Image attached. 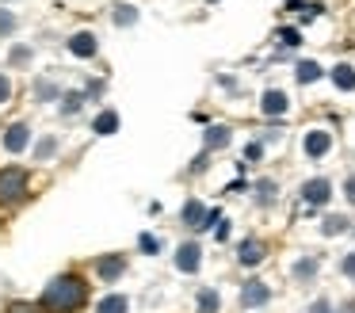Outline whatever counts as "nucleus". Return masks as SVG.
I'll return each mask as SVG.
<instances>
[{
	"mask_svg": "<svg viewBox=\"0 0 355 313\" xmlns=\"http://www.w3.org/2000/svg\"><path fill=\"white\" fill-rule=\"evenodd\" d=\"M85 302H88V282L73 271L50 279L46 290H42V310L46 313H77Z\"/></svg>",
	"mask_w": 355,
	"mask_h": 313,
	"instance_id": "f257e3e1",
	"label": "nucleus"
},
{
	"mask_svg": "<svg viewBox=\"0 0 355 313\" xmlns=\"http://www.w3.org/2000/svg\"><path fill=\"white\" fill-rule=\"evenodd\" d=\"M24 195H27V172L24 168H4L0 172V203L16 206L24 203Z\"/></svg>",
	"mask_w": 355,
	"mask_h": 313,
	"instance_id": "f03ea898",
	"label": "nucleus"
},
{
	"mask_svg": "<svg viewBox=\"0 0 355 313\" xmlns=\"http://www.w3.org/2000/svg\"><path fill=\"white\" fill-rule=\"evenodd\" d=\"M271 302V287L263 279H248L245 287H241V305L245 310H260V305Z\"/></svg>",
	"mask_w": 355,
	"mask_h": 313,
	"instance_id": "7ed1b4c3",
	"label": "nucleus"
},
{
	"mask_svg": "<svg viewBox=\"0 0 355 313\" xmlns=\"http://www.w3.org/2000/svg\"><path fill=\"white\" fill-rule=\"evenodd\" d=\"M329 198H332V183L324 180V176L302 183V203H306V206H324Z\"/></svg>",
	"mask_w": 355,
	"mask_h": 313,
	"instance_id": "20e7f679",
	"label": "nucleus"
},
{
	"mask_svg": "<svg viewBox=\"0 0 355 313\" xmlns=\"http://www.w3.org/2000/svg\"><path fill=\"white\" fill-rule=\"evenodd\" d=\"M329 149H332V134H329V130H309V134L302 137V153H306L309 160H321Z\"/></svg>",
	"mask_w": 355,
	"mask_h": 313,
	"instance_id": "39448f33",
	"label": "nucleus"
},
{
	"mask_svg": "<svg viewBox=\"0 0 355 313\" xmlns=\"http://www.w3.org/2000/svg\"><path fill=\"white\" fill-rule=\"evenodd\" d=\"M286 107H291V99H286V92H279V88H268L260 96V111L268 115V119H283Z\"/></svg>",
	"mask_w": 355,
	"mask_h": 313,
	"instance_id": "423d86ee",
	"label": "nucleus"
},
{
	"mask_svg": "<svg viewBox=\"0 0 355 313\" xmlns=\"http://www.w3.org/2000/svg\"><path fill=\"white\" fill-rule=\"evenodd\" d=\"M199 264H202V248L195 241H187V244H180V248H176V267H180V271L191 275V271H199Z\"/></svg>",
	"mask_w": 355,
	"mask_h": 313,
	"instance_id": "0eeeda50",
	"label": "nucleus"
},
{
	"mask_svg": "<svg viewBox=\"0 0 355 313\" xmlns=\"http://www.w3.org/2000/svg\"><path fill=\"white\" fill-rule=\"evenodd\" d=\"M96 271H100L103 282H115L119 275L126 271V256H123V252H115V256H100V260H96Z\"/></svg>",
	"mask_w": 355,
	"mask_h": 313,
	"instance_id": "6e6552de",
	"label": "nucleus"
},
{
	"mask_svg": "<svg viewBox=\"0 0 355 313\" xmlns=\"http://www.w3.org/2000/svg\"><path fill=\"white\" fill-rule=\"evenodd\" d=\"M27 142H31V126H27V122H12L8 134H4V149H8V153H24Z\"/></svg>",
	"mask_w": 355,
	"mask_h": 313,
	"instance_id": "1a4fd4ad",
	"label": "nucleus"
},
{
	"mask_svg": "<svg viewBox=\"0 0 355 313\" xmlns=\"http://www.w3.org/2000/svg\"><path fill=\"white\" fill-rule=\"evenodd\" d=\"M263 256H268V248H263V241H256V237H248V241H241V248H237V260H241L245 267H256Z\"/></svg>",
	"mask_w": 355,
	"mask_h": 313,
	"instance_id": "9d476101",
	"label": "nucleus"
},
{
	"mask_svg": "<svg viewBox=\"0 0 355 313\" xmlns=\"http://www.w3.org/2000/svg\"><path fill=\"white\" fill-rule=\"evenodd\" d=\"M69 50L77 53V58H96L100 42H96V35H92V31H77V35L69 38Z\"/></svg>",
	"mask_w": 355,
	"mask_h": 313,
	"instance_id": "9b49d317",
	"label": "nucleus"
},
{
	"mask_svg": "<svg viewBox=\"0 0 355 313\" xmlns=\"http://www.w3.org/2000/svg\"><path fill=\"white\" fill-rule=\"evenodd\" d=\"M207 206H202L199 203V198H187V203H184V210H180V218H184L187 221V226H195V229H202V221H207Z\"/></svg>",
	"mask_w": 355,
	"mask_h": 313,
	"instance_id": "f8f14e48",
	"label": "nucleus"
},
{
	"mask_svg": "<svg viewBox=\"0 0 355 313\" xmlns=\"http://www.w3.org/2000/svg\"><path fill=\"white\" fill-rule=\"evenodd\" d=\"M202 142H207V153H210V149H225V145L233 142V130H230V126H207Z\"/></svg>",
	"mask_w": 355,
	"mask_h": 313,
	"instance_id": "ddd939ff",
	"label": "nucleus"
},
{
	"mask_svg": "<svg viewBox=\"0 0 355 313\" xmlns=\"http://www.w3.org/2000/svg\"><path fill=\"white\" fill-rule=\"evenodd\" d=\"M329 76H332V84H336L340 92H355V69L352 65H344V61H340Z\"/></svg>",
	"mask_w": 355,
	"mask_h": 313,
	"instance_id": "4468645a",
	"label": "nucleus"
},
{
	"mask_svg": "<svg viewBox=\"0 0 355 313\" xmlns=\"http://www.w3.org/2000/svg\"><path fill=\"white\" fill-rule=\"evenodd\" d=\"M347 229H352V218H344V214H329V218L321 221L324 237H340V233H347Z\"/></svg>",
	"mask_w": 355,
	"mask_h": 313,
	"instance_id": "2eb2a0df",
	"label": "nucleus"
},
{
	"mask_svg": "<svg viewBox=\"0 0 355 313\" xmlns=\"http://www.w3.org/2000/svg\"><path fill=\"white\" fill-rule=\"evenodd\" d=\"M294 76H298V84H317L324 76V69L317 65V61H298V69H294Z\"/></svg>",
	"mask_w": 355,
	"mask_h": 313,
	"instance_id": "dca6fc26",
	"label": "nucleus"
},
{
	"mask_svg": "<svg viewBox=\"0 0 355 313\" xmlns=\"http://www.w3.org/2000/svg\"><path fill=\"white\" fill-rule=\"evenodd\" d=\"M92 130H96L100 137L115 134V130H119V115H115V111H100V115H96V122H92Z\"/></svg>",
	"mask_w": 355,
	"mask_h": 313,
	"instance_id": "f3484780",
	"label": "nucleus"
},
{
	"mask_svg": "<svg viewBox=\"0 0 355 313\" xmlns=\"http://www.w3.org/2000/svg\"><path fill=\"white\" fill-rule=\"evenodd\" d=\"M252 191H256V203H260V206H271L279 198V183L275 180H260Z\"/></svg>",
	"mask_w": 355,
	"mask_h": 313,
	"instance_id": "a211bd4d",
	"label": "nucleus"
},
{
	"mask_svg": "<svg viewBox=\"0 0 355 313\" xmlns=\"http://www.w3.org/2000/svg\"><path fill=\"white\" fill-rule=\"evenodd\" d=\"M317 267H321V260H317V256H302L298 264H294V279L309 282V279L317 275Z\"/></svg>",
	"mask_w": 355,
	"mask_h": 313,
	"instance_id": "6ab92c4d",
	"label": "nucleus"
},
{
	"mask_svg": "<svg viewBox=\"0 0 355 313\" xmlns=\"http://www.w3.org/2000/svg\"><path fill=\"white\" fill-rule=\"evenodd\" d=\"M195 302H199V313H218L222 310V298H218V290H210V287H202Z\"/></svg>",
	"mask_w": 355,
	"mask_h": 313,
	"instance_id": "aec40b11",
	"label": "nucleus"
},
{
	"mask_svg": "<svg viewBox=\"0 0 355 313\" xmlns=\"http://www.w3.org/2000/svg\"><path fill=\"white\" fill-rule=\"evenodd\" d=\"M130 305H126V298L123 294H107V298H100V305H96V313H126Z\"/></svg>",
	"mask_w": 355,
	"mask_h": 313,
	"instance_id": "412c9836",
	"label": "nucleus"
},
{
	"mask_svg": "<svg viewBox=\"0 0 355 313\" xmlns=\"http://www.w3.org/2000/svg\"><path fill=\"white\" fill-rule=\"evenodd\" d=\"M111 19H115V27H134V23H138V8H134V4H119Z\"/></svg>",
	"mask_w": 355,
	"mask_h": 313,
	"instance_id": "4be33fe9",
	"label": "nucleus"
},
{
	"mask_svg": "<svg viewBox=\"0 0 355 313\" xmlns=\"http://www.w3.org/2000/svg\"><path fill=\"white\" fill-rule=\"evenodd\" d=\"M35 96H39L42 103H46V99H58L62 92H58V84H54V81H46V76H39V81H35Z\"/></svg>",
	"mask_w": 355,
	"mask_h": 313,
	"instance_id": "5701e85b",
	"label": "nucleus"
},
{
	"mask_svg": "<svg viewBox=\"0 0 355 313\" xmlns=\"http://www.w3.org/2000/svg\"><path fill=\"white\" fill-rule=\"evenodd\" d=\"M54 149H58V137H42V142L35 145V160H50Z\"/></svg>",
	"mask_w": 355,
	"mask_h": 313,
	"instance_id": "b1692460",
	"label": "nucleus"
},
{
	"mask_svg": "<svg viewBox=\"0 0 355 313\" xmlns=\"http://www.w3.org/2000/svg\"><path fill=\"white\" fill-rule=\"evenodd\" d=\"M279 42H283L286 50H294V46H302V31L298 27H283L279 31Z\"/></svg>",
	"mask_w": 355,
	"mask_h": 313,
	"instance_id": "393cba45",
	"label": "nucleus"
},
{
	"mask_svg": "<svg viewBox=\"0 0 355 313\" xmlns=\"http://www.w3.org/2000/svg\"><path fill=\"white\" fill-rule=\"evenodd\" d=\"M138 248H141V252H149V256H157V252H161V237L141 233V237H138Z\"/></svg>",
	"mask_w": 355,
	"mask_h": 313,
	"instance_id": "a878e982",
	"label": "nucleus"
},
{
	"mask_svg": "<svg viewBox=\"0 0 355 313\" xmlns=\"http://www.w3.org/2000/svg\"><path fill=\"white\" fill-rule=\"evenodd\" d=\"M8 61L12 65H27V61H31V46H12Z\"/></svg>",
	"mask_w": 355,
	"mask_h": 313,
	"instance_id": "bb28decb",
	"label": "nucleus"
},
{
	"mask_svg": "<svg viewBox=\"0 0 355 313\" xmlns=\"http://www.w3.org/2000/svg\"><path fill=\"white\" fill-rule=\"evenodd\" d=\"M80 103H85V92H69V96H65V103H62V111L73 115V111H80Z\"/></svg>",
	"mask_w": 355,
	"mask_h": 313,
	"instance_id": "cd10ccee",
	"label": "nucleus"
},
{
	"mask_svg": "<svg viewBox=\"0 0 355 313\" xmlns=\"http://www.w3.org/2000/svg\"><path fill=\"white\" fill-rule=\"evenodd\" d=\"M12 31H16V15L0 8V35H12Z\"/></svg>",
	"mask_w": 355,
	"mask_h": 313,
	"instance_id": "c85d7f7f",
	"label": "nucleus"
},
{
	"mask_svg": "<svg viewBox=\"0 0 355 313\" xmlns=\"http://www.w3.org/2000/svg\"><path fill=\"white\" fill-rule=\"evenodd\" d=\"M263 157V145L260 142H248L245 145V160H241V164H248V160H260Z\"/></svg>",
	"mask_w": 355,
	"mask_h": 313,
	"instance_id": "c756f323",
	"label": "nucleus"
},
{
	"mask_svg": "<svg viewBox=\"0 0 355 313\" xmlns=\"http://www.w3.org/2000/svg\"><path fill=\"white\" fill-rule=\"evenodd\" d=\"M340 271H344L347 279H355V252H347V256L340 260Z\"/></svg>",
	"mask_w": 355,
	"mask_h": 313,
	"instance_id": "7c9ffc66",
	"label": "nucleus"
},
{
	"mask_svg": "<svg viewBox=\"0 0 355 313\" xmlns=\"http://www.w3.org/2000/svg\"><path fill=\"white\" fill-rule=\"evenodd\" d=\"M309 313H332V305H329V298H317L313 305H309Z\"/></svg>",
	"mask_w": 355,
	"mask_h": 313,
	"instance_id": "2f4dec72",
	"label": "nucleus"
},
{
	"mask_svg": "<svg viewBox=\"0 0 355 313\" xmlns=\"http://www.w3.org/2000/svg\"><path fill=\"white\" fill-rule=\"evenodd\" d=\"M344 198H347V203H355V176H347V180H344Z\"/></svg>",
	"mask_w": 355,
	"mask_h": 313,
	"instance_id": "473e14b6",
	"label": "nucleus"
},
{
	"mask_svg": "<svg viewBox=\"0 0 355 313\" xmlns=\"http://www.w3.org/2000/svg\"><path fill=\"white\" fill-rule=\"evenodd\" d=\"M8 313H39V305H27V302H16V305H12Z\"/></svg>",
	"mask_w": 355,
	"mask_h": 313,
	"instance_id": "72a5a7b5",
	"label": "nucleus"
},
{
	"mask_svg": "<svg viewBox=\"0 0 355 313\" xmlns=\"http://www.w3.org/2000/svg\"><path fill=\"white\" fill-rule=\"evenodd\" d=\"M8 96H12V84L0 76V103H8Z\"/></svg>",
	"mask_w": 355,
	"mask_h": 313,
	"instance_id": "f704fd0d",
	"label": "nucleus"
},
{
	"mask_svg": "<svg viewBox=\"0 0 355 313\" xmlns=\"http://www.w3.org/2000/svg\"><path fill=\"white\" fill-rule=\"evenodd\" d=\"M214 237H218V241H225V237H230V221H222V226L214 229Z\"/></svg>",
	"mask_w": 355,
	"mask_h": 313,
	"instance_id": "c9c22d12",
	"label": "nucleus"
},
{
	"mask_svg": "<svg viewBox=\"0 0 355 313\" xmlns=\"http://www.w3.org/2000/svg\"><path fill=\"white\" fill-rule=\"evenodd\" d=\"M210 4H218V0H210Z\"/></svg>",
	"mask_w": 355,
	"mask_h": 313,
	"instance_id": "e433bc0d",
	"label": "nucleus"
}]
</instances>
